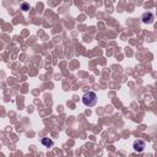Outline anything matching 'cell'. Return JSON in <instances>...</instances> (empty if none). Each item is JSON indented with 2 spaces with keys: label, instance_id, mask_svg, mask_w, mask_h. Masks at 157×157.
<instances>
[{
  "label": "cell",
  "instance_id": "obj_1",
  "mask_svg": "<svg viewBox=\"0 0 157 157\" xmlns=\"http://www.w3.org/2000/svg\"><path fill=\"white\" fill-rule=\"evenodd\" d=\"M82 103L86 107H94L97 103V94L94 92H86L82 96Z\"/></svg>",
  "mask_w": 157,
  "mask_h": 157
},
{
  "label": "cell",
  "instance_id": "obj_2",
  "mask_svg": "<svg viewBox=\"0 0 157 157\" xmlns=\"http://www.w3.org/2000/svg\"><path fill=\"white\" fill-rule=\"evenodd\" d=\"M141 20H142V22H144V23L150 25V23H152V22H153V20H155V15H153L152 12H145V13L142 15Z\"/></svg>",
  "mask_w": 157,
  "mask_h": 157
},
{
  "label": "cell",
  "instance_id": "obj_3",
  "mask_svg": "<svg viewBox=\"0 0 157 157\" xmlns=\"http://www.w3.org/2000/svg\"><path fill=\"white\" fill-rule=\"evenodd\" d=\"M145 147H146V144H145V141H142V140H136V141L134 142V150H135L136 152H142V151L145 150Z\"/></svg>",
  "mask_w": 157,
  "mask_h": 157
},
{
  "label": "cell",
  "instance_id": "obj_4",
  "mask_svg": "<svg viewBox=\"0 0 157 157\" xmlns=\"http://www.w3.org/2000/svg\"><path fill=\"white\" fill-rule=\"evenodd\" d=\"M40 142H42V145H44L45 147H52V146L54 145V141L50 140L49 137H43V139L40 140Z\"/></svg>",
  "mask_w": 157,
  "mask_h": 157
},
{
  "label": "cell",
  "instance_id": "obj_5",
  "mask_svg": "<svg viewBox=\"0 0 157 157\" xmlns=\"http://www.w3.org/2000/svg\"><path fill=\"white\" fill-rule=\"evenodd\" d=\"M20 9H21L22 11H28V10H29V4H27V2H22V4L20 5Z\"/></svg>",
  "mask_w": 157,
  "mask_h": 157
}]
</instances>
